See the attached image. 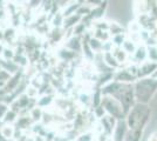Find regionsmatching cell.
<instances>
[{
	"label": "cell",
	"mask_w": 157,
	"mask_h": 141,
	"mask_svg": "<svg viewBox=\"0 0 157 141\" xmlns=\"http://www.w3.org/2000/svg\"><path fill=\"white\" fill-rule=\"evenodd\" d=\"M0 134L6 141H13L14 135H15V127L13 125H2L0 128Z\"/></svg>",
	"instance_id": "16"
},
{
	"label": "cell",
	"mask_w": 157,
	"mask_h": 141,
	"mask_svg": "<svg viewBox=\"0 0 157 141\" xmlns=\"http://www.w3.org/2000/svg\"><path fill=\"white\" fill-rule=\"evenodd\" d=\"M147 51H148V61L157 64V45L156 46H148Z\"/></svg>",
	"instance_id": "30"
},
{
	"label": "cell",
	"mask_w": 157,
	"mask_h": 141,
	"mask_svg": "<svg viewBox=\"0 0 157 141\" xmlns=\"http://www.w3.org/2000/svg\"><path fill=\"white\" fill-rule=\"evenodd\" d=\"M127 132H128V126L125 123L124 119L123 120H117L115 129H114L113 135H111V139H113V141H124Z\"/></svg>",
	"instance_id": "7"
},
{
	"label": "cell",
	"mask_w": 157,
	"mask_h": 141,
	"mask_svg": "<svg viewBox=\"0 0 157 141\" xmlns=\"http://www.w3.org/2000/svg\"><path fill=\"white\" fill-rule=\"evenodd\" d=\"M0 67H1V69L8 72L11 75H13V74H15L17 72H19L20 69H22V68H20L13 60H4V59H1V58H0Z\"/></svg>",
	"instance_id": "14"
},
{
	"label": "cell",
	"mask_w": 157,
	"mask_h": 141,
	"mask_svg": "<svg viewBox=\"0 0 157 141\" xmlns=\"http://www.w3.org/2000/svg\"><path fill=\"white\" fill-rule=\"evenodd\" d=\"M143 134L144 132H142V131H130V129H128L124 141H142Z\"/></svg>",
	"instance_id": "23"
},
{
	"label": "cell",
	"mask_w": 157,
	"mask_h": 141,
	"mask_svg": "<svg viewBox=\"0 0 157 141\" xmlns=\"http://www.w3.org/2000/svg\"><path fill=\"white\" fill-rule=\"evenodd\" d=\"M81 20H82V17L78 13L73 14L71 17H67V18H65V20H63L62 29H65V31H67V29H73L78 24L81 22Z\"/></svg>",
	"instance_id": "13"
},
{
	"label": "cell",
	"mask_w": 157,
	"mask_h": 141,
	"mask_svg": "<svg viewBox=\"0 0 157 141\" xmlns=\"http://www.w3.org/2000/svg\"><path fill=\"white\" fill-rule=\"evenodd\" d=\"M145 61H148V51H147V46L142 44V45H138L135 53L129 58V62L140 66Z\"/></svg>",
	"instance_id": "5"
},
{
	"label": "cell",
	"mask_w": 157,
	"mask_h": 141,
	"mask_svg": "<svg viewBox=\"0 0 157 141\" xmlns=\"http://www.w3.org/2000/svg\"><path fill=\"white\" fill-rule=\"evenodd\" d=\"M137 46H138V45L134 44L132 41L129 40V39L127 38V40H125L124 42H123V45H122V47H121V48H122V49H123V51H124L125 53L128 54L129 57H131L132 54L135 53V51H136Z\"/></svg>",
	"instance_id": "25"
},
{
	"label": "cell",
	"mask_w": 157,
	"mask_h": 141,
	"mask_svg": "<svg viewBox=\"0 0 157 141\" xmlns=\"http://www.w3.org/2000/svg\"><path fill=\"white\" fill-rule=\"evenodd\" d=\"M26 141H35V139H34V136H33V135H28V138H27Z\"/></svg>",
	"instance_id": "34"
},
{
	"label": "cell",
	"mask_w": 157,
	"mask_h": 141,
	"mask_svg": "<svg viewBox=\"0 0 157 141\" xmlns=\"http://www.w3.org/2000/svg\"><path fill=\"white\" fill-rule=\"evenodd\" d=\"M76 141H93V135L88 132H85L81 135H78Z\"/></svg>",
	"instance_id": "32"
},
{
	"label": "cell",
	"mask_w": 157,
	"mask_h": 141,
	"mask_svg": "<svg viewBox=\"0 0 157 141\" xmlns=\"http://www.w3.org/2000/svg\"><path fill=\"white\" fill-rule=\"evenodd\" d=\"M15 57V49L12 46H4L0 52V58L4 60H13Z\"/></svg>",
	"instance_id": "21"
},
{
	"label": "cell",
	"mask_w": 157,
	"mask_h": 141,
	"mask_svg": "<svg viewBox=\"0 0 157 141\" xmlns=\"http://www.w3.org/2000/svg\"><path fill=\"white\" fill-rule=\"evenodd\" d=\"M63 47H66L67 49L72 51L74 53H80V52H82V40L78 37L71 35V37H68L66 39Z\"/></svg>",
	"instance_id": "9"
},
{
	"label": "cell",
	"mask_w": 157,
	"mask_h": 141,
	"mask_svg": "<svg viewBox=\"0 0 157 141\" xmlns=\"http://www.w3.org/2000/svg\"><path fill=\"white\" fill-rule=\"evenodd\" d=\"M44 113H45L44 109H41V108L35 106L34 108L31 109V112H29V118L32 119V121L34 123H39V122H41L42 119H44Z\"/></svg>",
	"instance_id": "20"
},
{
	"label": "cell",
	"mask_w": 157,
	"mask_h": 141,
	"mask_svg": "<svg viewBox=\"0 0 157 141\" xmlns=\"http://www.w3.org/2000/svg\"><path fill=\"white\" fill-rule=\"evenodd\" d=\"M147 141H157V131H155L154 133H151L149 135V138L147 139Z\"/></svg>",
	"instance_id": "33"
},
{
	"label": "cell",
	"mask_w": 157,
	"mask_h": 141,
	"mask_svg": "<svg viewBox=\"0 0 157 141\" xmlns=\"http://www.w3.org/2000/svg\"><path fill=\"white\" fill-rule=\"evenodd\" d=\"M54 95L53 94H44V95H40L39 98L36 99V107L41 108V109H46L49 108L54 104Z\"/></svg>",
	"instance_id": "11"
},
{
	"label": "cell",
	"mask_w": 157,
	"mask_h": 141,
	"mask_svg": "<svg viewBox=\"0 0 157 141\" xmlns=\"http://www.w3.org/2000/svg\"><path fill=\"white\" fill-rule=\"evenodd\" d=\"M88 44H89L92 51L95 54L102 53V45H103V42H101V41L98 40L96 38H94L93 35H90V37H89V40H88Z\"/></svg>",
	"instance_id": "22"
},
{
	"label": "cell",
	"mask_w": 157,
	"mask_h": 141,
	"mask_svg": "<svg viewBox=\"0 0 157 141\" xmlns=\"http://www.w3.org/2000/svg\"><path fill=\"white\" fill-rule=\"evenodd\" d=\"M101 107L105 109V114L116 119V120H123L125 119V114L121 104L113 96H103Z\"/></svg>",
	"instance_id": "4"
},
{
	"label": "cell",
	"mask_w": 157,
	"mask_h": 141,
	"mask_svg": "<svg viewBox=\"0 0 157 141\" xmlns=\"http://www.w3.org/2000/svg\"><path fill=\"white\" fill-rule=\"evenodd\" d=\"M111 54L114 55V58L116 59V61L121 65V67L124 66V65H127V64L129 62V58H130V57L125 53L121 47H114V49H113Z\"/></svg>",
	"instance_id": "12"
},
{
	"label": "cell",
	"mask_w": 157,
	"mask_h": 141,
	"mask_svg": "<svg viewBox=\"0 0 157 141\" xmlns=\"http://www.w3.org/2000/svg\"><path fill=\"white\" fill-rule=\"evenodd\" d=\"M98 122L101 123L102 132H103L107 136H111L114 129H115V126H116L117 120L114 119V118H111V116H109V115H105L102 119L98 120Z\"/></svg>",
	"instance_id": "8"
},
{
	"label": "cell",
	"mask_w": 157,
	"mask_h": 141,
	"mask_svg": "<svg viewBox=\"0 0 157 141\" xmlns=\"http://www.w3.org/2000/svg\"><path fill=\"white\" fill-rule=\"evenodd\" d=\"M127 38H128V37H127V33H121V34H117V35L111 37L110 41L114 47H122L123 42L127 40Z\"/></svg>",
	"instance_id": "26"
},
{
	"label": "cell",
	"mask_w": 157,
	"mask_h": 141,
	"mask_svg": "<svg viewBox=\"0 0 157 141\" xmlns=\"http://www.w3.org/2000/svg\"><path fill=\"white\" fill-rule=\"evenodd\" d=\"M25 94H26L29 99L36 100V99L39 98V89L35 88L34 86H32V85H28L26 88V91H25Z\"/></svg>",
	"instance_id": "29"
},
{
	"label": "cell",
	"mask_w": 157,
	"mask_h": 141,
	"mask_svg": "<svg viewBox=\"0 0 157 141\" xmlns=\"http://www.w3.org/2000/svg\"><path fill=\"white\" fill-rule=\"evenodd\" d=\"M8 111H10V106L5 104L4 101H0V121L4 120V118Z\"/></svg>",
	"instance_id": "31"
},
{
	"label": "cell",
	"mask_w": 157,
	"mask_h": 141,
	"mask_svg": "<svg viewBox=\"0 0 157 141\" xmlns=\"http://www.w3.org/2000/svg\"><path fill=\"white\" fill-rule=\"evenodd\" d=\"M2 125H4V122H2V121H0V128L2 127Z\"/></svg>",
	"instance_id": "35"
},
{
	"label": "cell",
	"mask_w": 157,
	"mask_h": 141,
	"mask_svg": "<svg viewBox=\"0 0 157 141\" xmlns=\"http://www.w3.org/2000/svg\"><path fill=\"white\" fill-rule=\"evenodd\" d=\"M132 87L135 100L137 104L150 105V102L154 100L155 95L157 94V78L149 76L138 79L132 84Z\"/></svg>",
	"instance_id": "2"
},
{
	"label": "cell",
	"mask_w": 157,
	"mask_h": 141,
	"mask_svg": "<svg viewBox=\"0 0 157 141\" xmlns=\"http://www.w3.org/2000/svg\"><path fill=\"white\" fill-rule=\"evenodd\" d=\"M152 108L149 105L135 104L134 107L125 115V123L130 131H142L144 132L148 125L150 123Z\"/></svg>",
	"instance_id": "1"
},
{
	"label": "cell",
	"mask_w": 157,
	"mask_h": 141,
	"mask_svg": "<svg viewBox=\"0 0 157 141\" xmlns=\"http://www.w3.org/2000/svg\"><path fill=\"white\" fill-rule=\"evenodd\" d=\"M113 98H115L121 104L125 115L128 114V112L136 104L135 94H134V87H132V85H128V84H122L121 87L118 88V91L114 94Z\"/></svg>",
	"instance_id": "3"
},
{
	"label": "cell",
	"mask_w": 157,
	"mask_h": 141,
	"mask_svg": "<svg viewBox=\"0 0 157 141\" xmlns=\"http://www.w3.org/2000/svg\"><path fill=\"white\" fill-rule=\"evenodd\" d=\"M34 125V122L32 121V119L29 118V114L28 115H19L17 122L14 123V127L18 131H21V132H27L28 129L31 131L32 126Z\"/></svg>",
	"instance_id": "10"
},
{
	"label": "cell",
	"mask_w": 157,
	"mask_h": 141,
	"mask_svg": "<svg viewBox=\"0 0 157 141\" xmlns=\"http://www.w3.org/2000/svg\"><path fill=\"white\" fill-rule=\"evenodd\" d=\"M83 2L81 1H73V2H69L68 5L66 4V7L63 8V11H61V13L63 15V18H67V17H71L73 14H75L78 12V10L81 7Z\"/></svg>",
	"instance_id": "15"
},
{
	"label": "cell",
	"mask_w": 157,
	"mask_h": 141,
	"mask_svg": "<svg viewBox=\"0 0 157 141\" xmlns=\"http://www.w3.org/2000/svg\"><path fill=\"white\" fill-rule=\"evenodd\" d=\"M102 98H103V95H102V92H101V88H94L92 93V106H90V108L94 109L96 107H100L101 102H102Z\"/></svg>",
	"instance_id": "18"
},
{
	"label": "cell",
	"mask_w": 157,
	"mask_h": 141,
	"mask_svg": "<svg viewBox=\"0 0 157 141\" xmlns=\"http://www.w3.org/2000/svg\"><path fill=\"white\" fill-rule=\"evenodd\" d=\"M0 71H1V67H0Z\"/></svg>",
	"instance_id": "36"
},
{
	"label": "cell",
	"mask_w": 157,
	"mask_h": 141,
	"mask_svg": "<svg viewBox=\"0 0 157 141\" xmlns=\"http://www.w3.org/2000/svg\"><path fill=\"white\" fill-rule=\"evenodd\" d=\"M11 74L6 72V71H4V69H1L0 71V89H4V88L6 87V85L8 84V81L11 79Z\"/></svg>",
	"instance_id": "28"
},
{
	"label": "cell",
	"mask_w": 157,
	"mask_h": 141,
	"mask_svg": "<svg viewBox=\"0 0 157 141\" xmlns=\"http://www.w3.org/2000/svg\"><path fill=\"white\" fill-rule=\"evenodd\" d=\"M78 53H74L72 51L67 49L66 47H61L59 51H58V58L61 61H73L76 58Z\"/></svg>",
	"instance_id": "17"
},
{
	"label": "cell",
	"mask_w": 157,
	"mask_h": 141,
	"mask_svg": "<svg viewBox=\"0 0 157 141\" xmlns=\"http://www.w3.org/2000/svg\"><path fill=\"white\" fill-rule=\"evenodd\" d=\"M18 118H19V114H18L15 111H13V109H11V108H10V111L6 113V115H5V118H4L2 122H4L5 125H13L14 126V123L17 122Z\"/></svg>",
	"instance_id": "24"
},
{
	"label": "cell",
	"mask_w": 157,
	"mask_h": 141,
	"mask_svg": "<svg viewBox=\"0 0 157 141\" xmlns=\"http://www.w3.org/2000/svg\"><path fill=\"white\" fill-rule=\"evenodd\" d=\"M157 71V64H154L151 61H145L142 65L137 67V80L143 78L152 76Z\"/></svg>",
	"instance_id": "6"
},
{
	"label": "cell",
	"mask_w": 157,
	"mask_h": 141,
	"mask_svg": "<svg viewBox=\"0 0 157 141\" xmlns=\"http://www.w3.org/2000/svg\"><path fill=\"white\" fill-rule=\"evenodd\" d=\"M63 20H65V18H63L62 13H61V12H58V13L53 17V21H52L53 28H62Z\"/></svg>",
	"instance_id": "27"
},
{
	"label": "cell",
	"mask_w": 157,
	"mask_h": 141,
	"mask_svg": "<svg viewBox=\"0 0 157 141\" xmlns=\"http://www.w3.org/2000/svg\"><path fill=\"white\" fill-rule=\"evenodd\" d=\"M108 32L110 34V37L117 35L121 33H127L124 29V27L122 26V24H120L117 21H109V29Z\"/></svg>",
	"instance_id": "19"
}]
</instances>
